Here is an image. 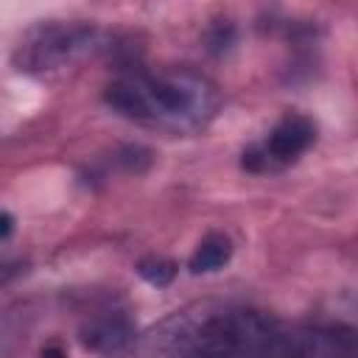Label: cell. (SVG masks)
Returning a JSON list of instances; mask_svg holds the SVG:
<instances>
[{
    "label": "cell",
    "mask_w": 358,
    "mask_h": 358,
    "mask_svg": "<svg viewBox=\"0 0 358 358\" xmlns=\"http://www.w3.org/2000/svg\"><path fill=\"white\" fill-rule=\"evenodd\" d=\"M137 338L134 324L129 322L126 313L117 310H106L98 316H90L81 330H78V341L84 350L90 352H123L126 347H131Z\"/></svg>",
    "instance_id": "cell-5"
},
{
    "label": "cell",
    "mask_w": 358,
    "mask_h": 358,
    "mask_svg": "<svg viewBox=\"0 0 358 358\" xmlns=\"http://www.w3.org/2000/svg\"><path fill=\"white\" fill-rule=\"evenodd\" d=\"M101 42V34L92 22L81 20H42L22 31L14 45L11 64L17 73L42 78L73 67L90 56Z\"/></svg>",
    "instance_id": "cell-3"
},
{
    "label": "cell",
    "mask_w": 358,
    "mask_h": 358,
    "mask_svg": "<svg viewBox=\"0 0 358 358\" xmlns=\"http://www.w3.org/2000/svg\"><path fill=\"white\" fill-rule=\"evenodd\" d=\"M176 271H179L176 263L168 260V257H162V255H148V257H143V260L137 263V274H140L148 285H154V288L171 285L173 277H176Z\"/></svg>",
    "instance_id": "cell-7"
},
{
    "label": "cell",
    "mask_w": 358,
    "mask_h": 358,
    "mask_svg": "<svg viewBox=\"0 0 358 358\" xmlns=\"http://www.w3.org/2000/svg\"><path fill=\"white\" fill-rule=\"evenodd\" d=\"M103 101L115 115L165 134L204 131L221 109L215 81L185 67L123 73L106 84Z\"/></svg>",
    "instance_id": "cell-2"
},
{
    "label": "cell",
    "mask_w": 358,
    "mask_h": 358,
    "mask_svg": "<svg viewBox=\"0 0 358 358\" xmlns=\"http://www.w3.org/2000/svg\"><path fill=\"white\" fill-rule=\"evenodd\" d=\"M140 350L162 355H355L358 330L288 327L252 308L196 305L159 322Z\"/></svg>",
    "instance_id": "cell-1"
},
{
    "label": "cell",
    "mask_w": 358,
    "mask_h": 358,
    "mask_svg": "<svg viewBox=\"0 0 358 358\" xmlns=\"http://www.w3.org/2000/svg\"><path fill=\"white\" fill-rule=\"evenodd\" d=\"M11 232H14V215L6 210V213L0 215V241L6 243V241L11 238Z\"/></svg>",
    "instance_id": "cell-8"
},
{
    "label": "cell",
    "mask_w": 358,
    "mask_h": 358,
    "mask_svg": "<svg viewBox=\"0 0 358 358\" xmlns=\"http://www.w3.org/2000/svg\"><path fill=\"white\" fill-rule=\"evenodd\" d=\"M316 120L299 112H288L285 117H280L271 131L246 145L241 154V168L249 173H277L291 168L294 162H299V157L316 143Z\"/></svg>",
    "instance_id": "cell-4"
},
{
    "label": "cell",
    "mask_w": 358,
    "mask_h": 358,
    "mask_svg": "<svg viewBox=\"0 0 358 358\" xmlns=\"http://www.w3.org/2000/svg\"><path fill=\"white\" fill-rule=\"evenodd\" d=\"M232 252H235V246H232L229 235H224V232H207V235L196 243V249H193V255H190V260H187V268H190L193 274H213V271H221V268L232 260Z\"/></svg>",
    "instance_id": "cell-6"
}]
</instances>
